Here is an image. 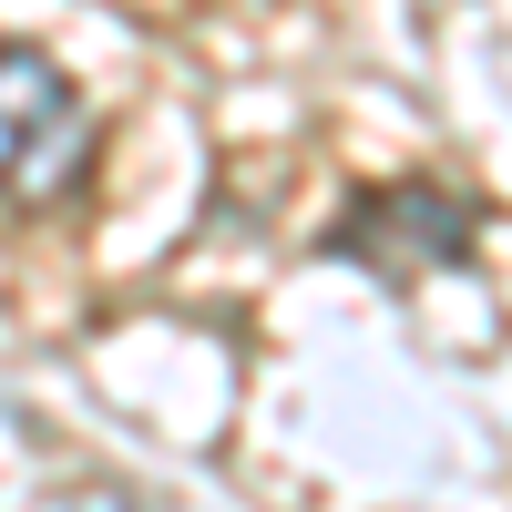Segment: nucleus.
Masks as SVG:
<instances>
[{
	"label": "nucleus",
	"mask_w": 512,
	"mask_h": 512,
	"mask_svg": "<svg viewBox=\"0 0 512 512\" xmlns=\"http://www.w3.org/2000/svg\"><path fill=\"white\" fill-rule=\"evenodd\" d=\"M82 164H93V113H82L72 72L31 41H0V205L41 216L82 185Z\"/></svg>",
	"instance_id": "f257e3e1"
},
{
	"label": "nucleus",
	"mask_w": 512,
	"mask_h": 512,
	"mask_svg": "<svg viewBox=\"0 0 512 512\" xmlns=\"http://www.w3.org/2000/svg\"><path fill=\"white\" fill-rule=\"evenodd\" d=\"M472 246H482V205L451 195V185H420V175L349 195V205H338V226H328V256H338V267H369V277H390V287L431 277V267H461Z\"/></svg>",
	"instance_id": "f03ea898"
},
{
	"label": "nucleus",
	"mask_w": 512,
	"mask_h": 512,
	"mask_svg": "<svg viewBox=\"0 0 512 512\" xmlns=\"http://www.w3.org/2000/svg\"><path fill=\"white\" fill-rule=\"evenodd\" d=\"M62 512H144V502H123V492H72Z\"/></svg>",
	"instance_id": "7ed1b4c3"
}]
</instances>
